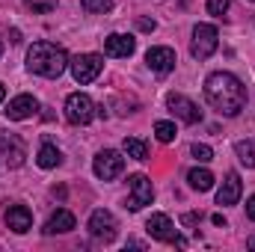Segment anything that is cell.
I'll return each mask as SVG.
<instances>
[{"label": "cell", "mask_w": 255, "mask_h": 252, "mask_svg": "<svg viewBox=\"0 0 255 252\" xmlns=\"http://www.w3.org/2000/svg\"><path fill=\"white\" fill-rule=\"evenodd\" d=\"M205 98H208V104H211L217 113H223V116H238V113L244 110V104H247V89H244V83H241L235 74H229V71H214V74H208V80H205Z\"/></svg>", "instance_id": "obj_1"}, {"label": "cell", "mask_w": 255, "mask_h": 252, "mask_svg": "<svg viewBox=\"0 0 255 252\" xmlns=\"http://www.w3.org/2000/svg\"><path fill=\"white\" fill-rule=\"evenodd\" d=\"M27 68L39 77H60L68 68V54L54 42H36L27 51Z\"/></svg>", "instance_id": "obj_2"}, {"label": "cell", "mask_w": 255, "mask_h": 252, "mask_svg": "<svg viewBox=\"0 0 255 252\" xmlns=\"http://www.w3.org/2000/svg\"><path fill=\"white\" fill-rule=\"evenodd\" d=\"M95 113H98V107L86 92H71L65 98V119L71 125H89L95 119Z\"/></svg>", "instance_id": "obj_3"}, {"label": "cell", "mask_w": 255, "mask_h": 252, "mask_svg": "<svg viewBox=\"0 0 255 252\" xmlns=\"http://www.w3.org/2000/svg\"><path fill=\"white\" fill-rule=\"evenodd\" d=\"M220 45V33L214 24H196L193 27V42H190V54L196 60H208Z\"/></svg>", "instance_id": "obj_4"}, {"label": "cell", "mask_w": 255, "mask_h": 252, "mask_svg": "<svg viewBox=\"0 0 255 252\" xmlns=\"http://www.w3.org/2000/svg\"><path fill=\"white\" fill-rule=\"evenodd\" d=\"M145 232L154 238V241H163V244H175V247H187V241L178 235V229L172 226V220L166 214H151L145 220Z\"/></svg>", "instance_id": "obj_5"}, {"label": "cell", "mask_w": 255, "mask_h": 252, "mask_svg": "<svg viewBox=\"0 0 255 252\" xmlns=\"http://www.w3.org/2000/svg\"><path fill=\"white\" fill-rule=\"evenodd\" d=\"M68 68H71L77 83H92L101 74V68H104V57H98V54H77L74 60H68Z\"/></svg>", "instance_id": "obj_6"}, {"label": "cell", "mask_w": 255, "mask_h": 252, "mask_svg": "<svg viewBox=\"0 0 255 252\" xmlns=\"http://www.w3.org/2000/svg\"><path fill=\"white\" fill-rule=\"evenodd\" d=\"M89 235H92L95 241H104V244L116 241V235H119V223H116V217H113L110 211H104V208L92 211V217H89Z\"/></svg>", "instance_id": "obj_7"}, {"label": "cell", "mask_w": 255, "mask_h": 252, "mask_svg": "<svg viewBox=\"0 0 255 252\" xmlns=\"http://www.w3.org/2000/svg\"><path fill=\"white\" fill-rule=\"evenodd\" d=\"M92 169H95V175H98L101 181H113L116 175H122V169H125V157H122L119 151H113V148H104V151L95 154Z\"/></svg>", "instance_id": "obj_8"}, {"label": "cell", "mask_w": 255, "mask_h": 252, "mask_svg": "<svg viewBox=\"0 0 255 252\" xmlns=\"http://www.w3.org/2000/svg\"><path fill=\"white\" fill-rule=\"evenodd\" d=\"M128 190H130V196H128V208H130V211H142V208L151 205V199H154L151 181H148L145 175H139V172L128 178Z\"/></svg>", "instance_id": "obj_9"}, {"label": "cell", "mask_w": 255, "mask_h": 252, "mask_svg": "<svg viewBox=\"0 0 255 252\" xmlns=\"http://www.w3.org/2000/svg\"><path fill=\"white\" fill-rule=\"evenodd\" d=\"M166 107L181 119V122H187V125H196V122H202V110L193 104L187 95H178V92H169L166 95Z\"/></svg>", "instance_id": "obj_10"}, {"label": "cell", "mask_w": 255, "mask_h": 252, "mask_svg": "<svg viewBox=\"0 0 255 252\" xmlns=\"http://www.w3.org/2000/svg\"><path fill=\"white\" fill-rule=\"evenodd\" d=\"M0 151L6 154V163H9L12 169L24 166V157H27V151H24V142H21L15 133H6V130H0Z\"/></svg>", "instance_id": "obj_11"}, {"label": "cell", "mask_w": 255, "mask_h": 252, "mask_svg": "<svg viewBox=\"0 0 255 252\" xmlns=\"http://www.w3.org/2000/svg\"><path fill=\"white\" fill-rule=\"evenodd\" d=\"M175 51L172 48H148V54H145V65L151 68V71H157V74H169L172 68H175Z\"/></svg>", "instance_id": "obj_12"}, {"label": "cell", "mask_w": 255, "mask_h": 252, "mask_svg": "<svg viewBox=\"0 0 255 252\" xmlns=\"http://www.w3.org/2000/svg\"><path fill=\"white\" fill-rule=\"evenodd\" d=\"M133 48H136V39L133 36H125V33H110L107 39H104V54L107 57H130L133 54Z\"/></svg>", "instance_id": "obj_13"}, {"label": "cell", "mask_w": 255, "mask_h": 252, "mask_svg": "<svg viewBox=\"0 0 255 252\" xmlns=\"http://www.w3.org/2000/svg\"><path fill=\"white\" fill-rule=\"evenodd\" d=\"M36 110H39V101H36L33 95H18V98H12V101H9L6 116H9L12 122H21V119H30Z\"/></svg>", "instance_id": "obj_14"}, {"label": "cell", "mask_w": 255, "mask_h": 252, "mask_svg": "<svg viewBox=\"0 0 255 252\" xmlns=\"http://www.w3.org/2000/svg\"><path fill=\"white\" fill-rule=\"evenodd\" d=\"M6 226H9L15 235H24V232L33 229V214H30L24 205H12V208L6 211Z\"/></svg>", "instance_id": "obj_15"}, {"label": "cell", "mask_w": 255, "mask_h": 252, "mask_svg": "<svg viewBox=\"0 0 255 252\" xmlns=\"http://www.w3.org/2000/svg\"><path fill=\"white\" fill-rule=\"evenodd\" d=\"M238 199H241V175L229 172L223 187L217 190V205H238Z\"/></svg>", "instance_id": "obj_16"}, {"label": "cell", "mask_w": 255, "mask_h": 252, "mask_svg": "<svg viewBox=\"0 0 255 252\" xmlns=\"http://www.w3.org/2000/svg\"><path fill=\"white\" fill-rule=\"evenodd\" d=\"M77 223H74V214H68V211H57V214H51L48 217V223H45V235H65V232H71Z\"/></svg>", "instance_id": "obj_17"}, {"label": "cell", "mask_w": 255, "mask_h": 252, "mask_svg": "<svg viewBox=\"0 0 255 252\" xmlns=\"http://www.w3.org/2000/svg\"><path fill=\"white\" fill-rule=\"evenodd\" d=\"M36 163H39L42 169H54V166H60V163H63V154H60V148H57V145L45 142V145L39 148V154H36Z\"/></svg>", "instance_id": "obj_18"}, {"label": "cell", "mask_w": 255, "mask_h": 252, "mask_svg": "<svg viewBox=\"0 0 255 252\" xmlns=\"http://www.w3.org/2000/svg\"><path fill=\"white\" fill-rule=\"evenodd\" d=\"M187 181H190V187L199 190V193H205V190L214 187V175H211L205 166H202V169H199V166H196V169H190V172H187Z\"/></svg>", "instance_id": "obj_19"}, {"label": "cell", "mask_w": 255, "mask_h": 252, "mask_svg": "<svg viewBox=\"0 0 255 252\" xmlns=\"http://www.w3.org/2000/svg\"><path fill=\"white\" fill-rule=\"evenodd\" d=\"M122 148H125L128 157H133V160H145V157H148V145H145L142 139H136V136H128Z\"/></svg>", "instance_id": "obj_20"}, {"label": "cell", "mask_w": 255, "mask_h": 252, "mask_svg": "<svg viewBox=\"0 0 255 252\" xmlns=\"http://www.w3.org/2000/svg\"><path fill=\"white\" fill-rule=\"evenodd\" d=\"M235 154H238V160L247 166V169H255V145L253 142H235Z\"/></svg>", "instance_id": "obj_21"}, {"label": "cell", "mask_w": 255, "mask_h": 252, "mask_svg": "<svg viewBox=\"0 0 255 252\" xmlns=\"http://www.w3.org/2000/svg\"><path fill=\"white\" fill-rule=\"evenodd\" d=\"M80 6L92 15H104V12L113 9V0H80Z\"/></svg>", "instance_id": "obj_22"}, {"label": "cell", "mask_w": 255, "mask_h": 252, "mask_svg": "<svg viewBox=\"0 0 255 252\" xmlns=\"http://www.w3.org/2000/svg\"><path fill=\"white\" fill-rule=\"evenodd\" d=\"M154 133H157L160 142H172V139L178 136V130H175L172 122H157V125H154Z\"/></svg>", "instance_id": "obj_23"}, {"label": "cell", "mask_w": 255, "mask_h": 252, "mask_svg": "<svg viewBox=\"0 0 255 252\" xmlns=\"http://www.w3.org/2000/svg\"><path fill=\"white\" fill-rule=\"evenodd\" d=\"M190 154L199 160V163H208V160H214V151H211V145H205V142H193Z\"/></svg>", "instance_id": "obj_24"}, {"label": "cell", "mask_w": 255, "mask_h": 252, "mask_svg": "<svg viewBox=\"0 0 255 252\" xmlns=\"http://www.w3.org/2000/svg\"><path fill=\"white\" fill-rule=\"evenodd\" d=\"M24 3H27V6H30L33 12H42V15H45V12H54V9H57V0H24Z\"/></svg>", "instance_id": "obj_25"}, {"label": "cell", "mask_w": 255, "mask_h": 252, "mask_svg": "<svg viewBox=\"0 0 255 252\" xmlns=\"http://www.w3.org/2000/svg\"><path fill=\"white\" fill-rule=\"evenodd\" d=\"M208 12L217 15V18H223L229 12V0H208Z\"/></svg>", "instance_id": "obj_26"}, {"label": "cell", "mask_w": 255, "mask_h": 252, "mask_svg": "<svg viewBox=\"0 0 255 252\" xmlns=\"http://www.w3.org/2000/svg\"><path fill=\"white\" fill-rule=\"evenodd\" d=\"M136 27H139L142 33H151V30H154L157 24H154V21H148V18H139V21H136Z\"/></svg>", "instance_id": "obj_27"}, {"label": "cell", "mask_w": 255, "mask_h": 252, "mask_svg": "<svg viewBox=\"0 0 255 252\" xmlns=\"http://www.w3.org/2000/svg\"><path fill=\"white\" fill-rule=\"evenodd\" d=\"M247 217L255 223V196H250V202H247Z\"/></svg>", "instance_id": "obj_28"}, {"label": "cell", "mask_w": 255, "mask_h": 252, "mask_svg": "<svg viewBox=\"0 0 255 252\" xmlns=\"http://www.w3.org/2000/svg\"><path fill=\"white\" fill-rule=\"evenodd\" d=\"M211 220H214V226H226V217H223V214H214Z\"/></svg>", "instance_id": "obj_29"}, {"label": "cell", "mask_w": 255, "mask_h": 252, "mask_svg": "<svg viewBox=\"0 0 255 252\" xmlns=\"http://www.w3.org/2000/svg\"><path fill=\"white\" fill-rule=\"evenodd\" d=\"M196 220H199V217H196V214H187V217H184V226H193V223H196Z\"/></svg>", "instance_id": "obj_30"}, {"label": "cell", "mask_w": 255, "mask_h": 252, "mask_svg": "<svg viewBox=\"0 0 255 252\" xmlns=\"http://www.w3.org/2000/svg\"><path fill=\"white\" fill-rule=\"evenodd\" d=\"M3 98H6V86L0 83V101H3Z\"/></svg>", "instance_id": "obj_31"}, {"label": "cell", "mask_w": 255, "mask_h": 252, "mask_svg": "<svg viewBox=\"0 0 255 252\" xmlns=\"http://www.w3.org/2000/svg\"><path fill=\"white\" fill-rule=\"evenodd\" d=\"M250 247H253V250H255V241H250Z\"/></svg>", "instance_id": "obj_32"}, {"label": "cell", "mask_w": 255, "mask_h": 252, "mask_svg": "<svg viewBox=\"0 0 255 252\" xmlns=\"http://www.w3.org/2000/svg\"><path fill=\"white\" fill-rule=\"evenodd\" d=\"M0 57H3V45H0Z\"/></svg>", "instance_id": "obj_33"}]
</instances>
